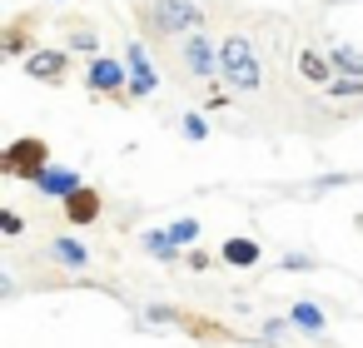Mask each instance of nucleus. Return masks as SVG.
I'll list each match as a JSON object with an SVG mask.
<instances>
[{
  "mask_svg": "<svg viewBox=\"0 0 363 348\" xmlns=\"http://www.w3.org/2000/svg\"><path fill=\"white\" fill-rule=\"evenodd\" d=\"M219 80L229 90H244V95H254L264 85V65L254 55V40H244V35L219 40Z\"/></svg>",
  "mask_w": 363,
  "mask_h": 348,
  "instance_id": "obj_1",
  "label": "nucleus"
},
{
  "mask_svg": "<svg viewBox=\"0 0 363 348\" xmlns=\"http://www.w3.org/2000/svg\"><path fill=\"white\" fill-rule=\"evenodd\" d=\"M0 169H6L11 179H40L50 169V145L45 140H11L6 150H0Z\"/></svg>",
  "mask_w": 363,
  "mask_h": 348,
  "instance_id": "obj_2",
  "label": "nucleus"
},
{
  "mask_svg": "<svg viewBox=\"0 0 363 348\" xmlns=\"http://www.w3.org/2000/svg\"><path fill=\"white\" fill-rule=\"evenodd\" d=\"M150 26H155L160 35H194V30L204 26V16H199L194 0H155Z\"/></svg>",
  "mask_w": 363,
  "mask_h": 348,
  "instance_id": "obj_3",
  "label": "nucleus"
},
{
  "mask_svg": "<svg viewBox=\"0 0 363 348\" xmlns=\"http://www.w3.org/2000/svg\"><path fill=\"white\" fill-rule=\"evenodd\" d=\"M179 60H184V70H189L194 80H214V75H219V45H214L204 30L184 35V45H179Z\"/></svg>",
  "mask_w": 363,
  "mask_h": 348,
  "instance_id": "obj_4",
  "label": "nucleus"
},
{
  "mask_svg": "<svg viewBox=\"0 0 363 348\" xmlns=\"http://www.w3.org/2000/svg\"><path fill=\"white\" fill-rule=\"evenodd\" d=\"M85 85H90L95 95H120V85L130 90V65L115 60V55H95L90 70H85Z\"/></svg>",
  "mask_w": 363,
  "mask_h": 348,
  "instance_id": "obj_5",
  "label": "nucleus"
},
{
  "mask_svg": "<svg viewBox=\"0 0 363 348\" xmlns=\"http://www.w3.org/2000/svg\"><path fill=\"white\" fill-rule=\"evenodd\" d=\"M125 65H130V100H150L160 90V75L150 65V50L145 45H130L125 50Z\"/></svg>",
  "mask_w": 363,
  "mask_h": 348,
  "instance_id": "obj_6",
  "label": "nucleus"
},
{
  "mask_svg": "<svg viewBox=\"0 0 363 348\" xmlns=\"http://www.w3.org/2000/svg\"><path fill=\"white\" fill-rule=\"evenodd\" d=\"M65 219H70V224H80V229H85V224H95V219H100V194H95L90 184H80V189L65 199Z\"/></svg>",
  "mask_w": 363,
  "mask_h": 348,
  "instance_id": "obj_7",
  "label": "nucleus"
},
{
  "mask_svg": "<svg viewBox=\"0 0 363 348\" xmlns=\"http://www.w3.org/2000/svg\"><path fill=\"white\" fill-rule=\"evenodd\" d=\"M26 70L35 80H65V50H30L26 55Z\"/></svg>",
  "mask_w": 363,
  "mask_h": 348,
  "instance_id": "obj_8",
  "label": "nucleus"
},
{
  "mask_svg": "<svg viewBox=\"0 0 363 348\" xmlns=\"http://www.w3.org/2000/svg\"><path fill=\"white\" fill-rule=\"evenodd\" d=\"M35 189L50 194V199H70V194L80 189V174H75V169H45V174L35 179Z\"/></svg>",
  "mask_w": 363,
  "mask_h": 348,
  "instance_id": "obj_9",
  "label": "nucleus"
},
{
  "mask_svg": "<svg viewBox=\"0 0 363 348\" xmlns=\"http://www.w3.org/2000/svg\"><path fill=\"white\" fill-rule=\"evenodd\" d=\"M298 75H303L308 85H333V60L318 55V50H303V55H298Z\"/></svg>",
  "mask_w": 363,
  "mask_h": 348,
  "instance_id": "obj_10",
  "label": "nucleus"
},
{
  "mask_svg": "<svg viewBox=\"0 0 363 348\" xmlns=\"http://www.w3.org/2000/svg\"><path fill=\"white\" fill-rule=\"evenodd\" d=\"M289 318H294V328H298V333H313V338L323 333V308H318L313 298H298V303L289 308Z\"/></svg>",
  "mask_w": 363,
  "mask_h": 348,
  "instance_id": "obj_11",
  "label": "nucleus"
},
{
  "mask_svg": "<svg viewBox=\"0 0 363 348\" xmlns=\"http://www.w3.org/2000/svg\"><path fill=\"white\" fill-rule=\"evenodd\" d=\"M50 259H60L65 269H85L90 264V249L75 244V239H50Z\"/></svg>",
  "mask_w": 363,
  "mask_h": 348,
  "instance_id": "obj_12",
  "label": "nucleus"
},
{
  "mask_svg": "<svg viewBox=\"0 0 363 348\" xmlns=\"http://www.w3.org/2000/svg\"><path fill=\"white\" fill-rule=\"evenodd\" d=\"M224 264L254 269V264H259V244H254V239H229V244H224Z\"/></svg>",
  "mask_w": 363,
  "mask_h": 348,
  "instance_id": "obj_13",
  "label": "nucleus"
},
{
  "mask_svg": "<svg viewBox=\"0 0 363 348\" xmlns=\"http://www.w3.org/2000/svg\"><path fill=\"white\" fill-rule=\"evenodd\" d=\"M145 249H150L155 259H164V264H169V259H179V244H174V234H169V229H150V234H145Z\"/></svg>",
  "mask_w": 363,
  "mask_h": 348,
  "instance_id": "obj_14",
  "label": "nucleus"
},
{
  "mask_svg": "<svg viewBox=\"0 0 363 348\" xmlns=\"http://www.w3.org/2000/svg\"><path fill=\"white\" fill-rule=\"evenodd\" d=\"M323 95L328 100H353V95H363V80L358 75H333V85H323Z\"/></svg>",
  "mask_w": 363,
  "mask_h": 348,
  "instance_id": "obj_15",
  "label": "nucleus"
},
{
  "mask_svg": "<svg viewBox=\"0 0 363 348\" xmlns=\"http://www.w3.org/2000/svg\"><path fill=\"white\" fill-rule=\"evenodd\" d=\"M333 70H338V75H358V80H363V55H358V50H348V45H338V50H333Z\"/></svg>",
  "mask_w": 363,
  "mask_h": 348,
  "instance_id": "obj_16",
  "label": "nucleus"
},
{
  "mask_svg": "<svg viewBox=\"0 0 363 348\" xmlns=\"http://www.w3.org/2000/svg\"><path fill=\"white\" fill-rule=\"evenodd\" d=\"M179 135H184V140H209V120H204V115H184V120H179Z\"/></svg>",
  "mask_w": 363,
  "mask_h": 348,
  "instance_id": "obj_17",
  "label": "nucleus"
},
{
  "mask_svg": "<svg viewBox=\"0 0 363 348\" xmlns=\"http://www.w3.org/2000/svg\"><path fill=\"white\" fill-rule=\"evenodd\" d=\"M169 234H174V244H194L199 239V219H174Z\"/></svg>",
  "mask_w": 363,
  "mask_h": 348,
  "instance_id": "obj_18",
  "label": "nucleus"
},
{
  "mask_svg": "<svg viewBox=\"0 0 363 348\" xmlns=\"http://www.w3.org/2000/svg\"><path fill=\"white\" fill-rule=\"evenodd\" d=\"M70 50H85V55H95V50H100L95 30H75V35H70Z\"/></svg>",
  "mask_w": 363,
  "mask_h": 348,
  "instance_id": "obj_19",
  "label": "nucleus"
},
{
  "mask_svg": "<svg viewBox=\"0 0 363 348\" xmlns=\"http://www.w3.org/2000/svg\"><path fill=\"white\" fill-rule=\"evenodd\" d=\"M284 269H289V274H308L313 259H308V254H284Z\"/></svg>",
  "mask_w": 363,
  "mask_h": 348,
  "instance_id": "obj_20",
  "label": "nucleus"
},
{
  "mask_svg": "<svg viewBox=\"0 0 363 348\" xmlns=\"http://www.w3.org/2000/svg\"><path fill=\"white\" fill-rule=\"evenodd\" d=\"M0 229H6V234H21V229H26V219H21L16 209H0Z\"/></svg>",
  "mask_w": 363,
  "mask_h": 348,
  "instance_id": "obj_21",
  "label": "nucleus"
},
{
  "mask_svg": "<svg viewBox=\"0 0 363 348\" xmlns=\"http://www.w3.org/2000/svg\"><path fill=\"white\" fill-rule=\"evenodd\" d=\"M294 328V318H274V323H264V338H284Z\"/></svg>",
  "mask_w": 363,
  "mask_h": 348,
  "instance_id": "obj_22",
  "label": "nucleus"
},
{
  "mask_svg": "<svg viewBox=\"0 0 363 348\" xmlns=\"http://www.w3.org/2000/svg\"><path fill=\"white\" fill-rule=\"evenodd\" d=\"M50 6H65V0H50Z\"/></svg>",
  "mask_w": 363,
  "mask_h": 348,
  "instance_id": "obj_23",
  "label": "nucleus"
}]
</instances>
